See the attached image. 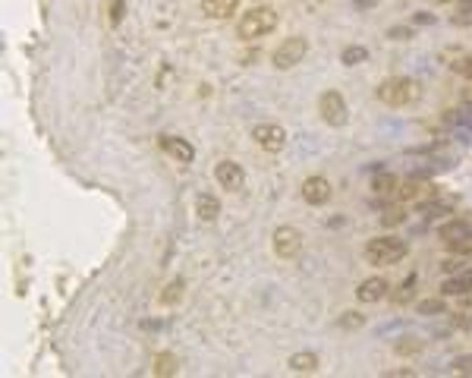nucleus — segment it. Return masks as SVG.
I'll return each instance as SVG.
<instances>
[{"instance_id":"obj_16","label":"nucleus","mask_w":472,"mask_h":378,"mask_svg":"<svg viewBox=\"0 0 472 378\" xmlns=\"http://www.w3.org/2000/svg\"><path fill=\"white\" fill-rule=\"evenodd\" d=\"M196 214H198V221H205V224L217 221V214H221V202H217V195H211V193L198 195V199H196Z\"/></svg>"},{"instance_id":"obj_9","label":"nucleus","mask_w":472,"mask_h":378,"mask_svg":"<svg viewBox=\"0 0 472 378\" xmlns=\"http://www.w3.org/2000/svg\"><path fill=\"white\" fill-rule=\"evenodd\" d=\"M334 195V186L328 177H321V174H315V177H309L306 183H302V199H306V205H328Z\"/></svg>"},{"instance_id":"obj_26","label":"nucleus","mask_w":472,"mask_h":378,"mask_svg":"<svg viewBox=\"0 0 472 378\" xmlns=\"http://www.w3.org/2000/svg\"><path fill=\"white\" fill-rule=\"evenodd\" d=\"M419 350H422V344L416 341V337H410V341H403V344H397V353H419Z\"/></svg>"},{"instance_id":"obj_19","label":"nucleus","mask_w":472,"mask_h":378,"mask_svg":"<svg viewBox=\"0 0 472 378\" xmlns=\"http://www.w3.org/2000/svg\"><path fill=\"white\" fill-rule=\"evenodd\" d=\"M368 60V51L362 48V44H350V48H344V54H340V63L344 67H359V63Z\"/></svg>"},{"instance_id":"obj_27","label":"nucleus","mask_w":472,"mask_h":378,"mask_svg":"<svg viewBox=\"0 0 472 378\" xmlns=\"http://www.w3.org/2000/svg\"><path fill=\"white\" fill-rule=\"evenodd\" d=\"M441 268L447 271V275H457V271H463V268H466V262H463V259H447V262H444Z\"/></svg>"},{"instance_id":"obj_23","label":"nucleus","mask_w":472,"mask_h":378,"mask_svg":"<svg viewBox=\"0 0 472 378\" xmlns=\"http://www.w3.org/2000/svg\"><path fill=\"white\" fill-rule=\"evenodd\" d=\"M337 325L344 331H356V328H362V325H365V315H362V312H344V315L337 318Z\"/></svg>"},{"instance_id":"obj_32","label":"nucleus","mask_w":472,"mask_h":378,"mask_svg":"<svg viewBox=\"0 0 472 378\" xmlns=\"http://www.w3.org/2000/svg\"><path fill=\"white\" fill-rule=\"evenodd\" d=\"M444 4H447V0H444Z\"/></svg>"},{"instance_id":"obj_31","label":"nucleus","mask_w":472,"mask_h":378,"mask_svg":"<svg viewBox=\"0 0 472 378\" xmlns=\"http://www.w3.org/2000/svg\"><path fill=\"white\" fill-rule=\"evenodd\" d=\"M457 13H472V0H457Z\"/></svg>"},{"instance_id":"obj_18","label":"nucleus","mask_w":472,"mask_h":378,"mask_svg":"<svg viewBox=\"0 0 472 378\" xmlns=\"http://www.w3.org/2000/svg\"><path fill=\"white\" fill-rule=\"evenodd\" d=\"M397 186H400V180L393 177V174H378V177L372 180L375 195H393V193H397Z\"/></svg>"},{"instance_id":"obj_5","label":"nucleus","mask_w":472,"mask_h":378,"mask_svg":"<svg viewBox=\"0 0 472 378\" xmlns=\"http://www.w3.org/2000/svg\"><path fill=\"white\" fill-rule=\"evenodd\" d=\"M318 114H321V120H325L328 126H346V120H350L346 101H344V95H340L337 89H328V92H321Z\"/></svg>"},{"instance_id":"obj_2","label":"nucleus","mask_w":472,"mask_h":378,"mask_svg":"<svg viewBox=\"0 0 472 378\" xmlns=\"http://www.w3.org/2000/svg\"><path fill=\"white\" fill-rule=\"evenodd\" d=\"M378 101L387 107H406V104L419 101V82L410 76H391L378 86Z\"/></svg>"},{"instance_id":"obj_13","label":"nucleus","mask_w":472,"mask_h":378,"mask_svg":"<svg viewBox=\"0 0 472 378\" xmlns=\"http://www.w3.org/2000/svg\"><path fill=\"white\" fill-rule=\"evenodd\" d=\"M318 356L312 353V350H299V353H293L287 360V369L290 372H296V375H312V372H318Z\"/></svg>"},{"instance_id":"obj_7","label":"nucleus","mask_w":472,"mask_h":378,"mask_svg":"<svg viewBox=\"0 0 472 378\" xmlns=\"http://www.w3.org/2000/svg\"><path fill=\"white\" fill-rule=\"evenodd\" d=\"M252 139H255V145L262 148V152L277 155V152H283V145H287V129H283L281 123H255Z\"/></svg>"},{"instance_id":"obj_3","label":"nucleus","mask_w":472,"mask_h":378,"mask_svg":"<svg viewBox=\"0 0 472 378\" xmlns=\"http://www.w3.org/2000/svg\"><path fill=\"white\" fill-rule=\"evenodd\" d=\"M410 243L400 237H375L365 243V259L368 265H397L400 259H406Z\"/></svg>"},{"instance_id":"obj_20","label":"nucleus","mask_w":472,"mask_h":378,"mask_svg":"<svg viewBox=\"0 0 472 378\" xmlns=\"http://www.w3.org/2000/svg\"><path fill=\"white\" fill-rule=\"evenodd\" d=\"M183 278H177V281H170V284H167L164 287V293H161V303H164V306H177L180 303V299H183Z\"/></svg>"},{"instance_id":"obj_12","label":"nucleus","mask_w":472,"mask_h":378,"mask_svg":"<svg viewBox=\"0 0 472 378\" xmlns=\"http://www.w3.org/2000/svg\"><path fill=\"white\" fill-rule=\"evenodd\" d=\"M441 293L444 296H469L472 293V271H457V275H450L447 281L441 284Z\"/></svg>"},{"instance_id":"obj_11","label":"nucleus","mask_w":472,"mask_h":378,"mask_svg":"<svg viewBox=\"0 0 472 378\" xmlns=\"http://www.w3.org/2000/svg\"><path fill=\"white\" fill-rule=\"evenodd\" d=\"M387 290H391V284L384 278H368V281H362L356 287V299L359 303H381L387 296Z\"/></svg>"},{"instance_id":"obj_14","label":"nucleus","mask_w":472,"mask_h":378,"mask_svg":"<svg viewBox=\"0 0 472 378\" xmlns=\"http://www.w3.org/2000/svg\"><path fill=\"white\" fill-rule=\"evenodd\" d=\"M239 10V0H202V13L208 19H230Z\"/></svg>"},{"instance_id":"obj_1","label":"nucleus","mask_w":472,"mask_h":378,"mask_svg":"<svg viewBox=\"0 0 472 378\" xmlns=\"http://www.w3.org/2000/svg\"><path fill=\"white\" fill-rule=\"evenodd\" d=\"M277 22H281V16L274 13V6H252V10H245L243 16H239L236 22V35L243 38V41H255V38H264L271 35V32L277 29Z\"/></svg>"},{"instance_id":"obj_24","label":"nucleus","mask_w":472,"mask_h":378,"mask_svg":"<svg viewBox=\"0 0 472 378\" xmlns=\"http://www.w3.org/2000/svg\"><path fill=\"white\" fill-rule=\"evenodd\" d=\"M450 70L454 73H463V76H472V57H460V60L450 63Z\"/></svg>"},{"instance_id":"obj_28","label":"nucleus","mask_w":472,"mask_h":378,"mask_svg":"<svg viewBox=\"0 0 472 378\" xmlns=\"http://www.w3.org/2000/svg\"><path fill=\"white\" fill-rule=\"evenodd\" d=\"M454 366H457V372H463V375H472V356H460V360H457Z\"/></svg>"},{"instance_id":"obj_8","label":"nucleus","mask_w":472,"mask_h":378,"mask_svg":"<svg viewBox=\"0 0 472 378\" xmlns=\"http://www.w3.org/2000/svg\"><path fill=\"white\" fill-rule=\"evenodd\" d=\"M215 180L221 189H230V193H239V189L245 186V171L236 164V161L224 158L215 164Z\"/></svg>"},{"instance_id":"obj_21","label":"nucleus","mask_w":472,"mask_h":378,"mask_svg":"<svg viewBox=\"0 0 472 378\" xmlns=\"http://www.w3.org/2000/svg\"><path fill=\"white\" fill-rule=\"evenodd\" d=\"M406 221V208L403 205H393V208H387L384 214H381V224L384 227H397V224H403Z\"/></svg>"},{"instance_id":"obj_10","label":"nucleus","mask_w":472,"mask_h":378,"mask_svg":"<svg viewBox=\"0 0 472 378\" xmlns=\"http://www.w3.org/2000/svg\"><path fill=\"white\" fill-rule=\"evenodd\" d=\"M161 148H164V152L170 155L173 161H180V164H192V158H196V148H192L186 139H180V136H170V133L161 136Z\"/></svg>"},{"instance_id":"obj_29","label":"nucleus","mask_w":472,"mask_h":378,"mask_svg":"<svg viewBox=\"0 0 472 378\" xmlns=\"http://www.w3.org/2000/svg\"><path fill=\"white\" fill-rule=\"evenodd\" d=\"M412 22L429 25V22H435V13H416V16H412Z\"/></svg>"},{"instance_id":"obj_17","label":"nucleus","mask_w":472,"mask_h":378,"mask_svg":"<svg viewBox=\"0 0 472 378\" xmlns=\"http://www.w3.org/2000/svg\"><path fill=\"white\" fill-rule=\"evenodd\" d=\"M151 372H154V375H177V372H180L177 356H173V353H158V356L151 360Z\"/></svg>"},{"instance_id":"obj_4","label":"nucleus","mask_w":472,"mask_h":378,"mask_svg":"<svg viewBox=\"0 0 472 378\" xmlns=\"http://www.w3.org/2000/svg\"><path fill=\"white\" fill-rule=\"evenodd\" d=\"M306 54H309V38L290 35V38H283L281 48L274 51V67L277 70H293L306 60Z\"/></svg>"},{"instance_id":"obj_25","label":"nucleus","mask_w":472,"mask_h":378,"mask_svg":"<svg viewBox=\"0 0 472 378\" xmlns=\"http://www.w3.org/2000/svg\"><path fill=\"white\" fill-rule=\"evenodd\" d=\"M419 193H422V183L410 180V183H403V189H400V199H416Z\"/></svg>"},{"instance_id":"obj_15","label":"nucleus","mask_w":472,"mask_h":378,"mask_svg":"<svg viewBox=\"0 0 472 378\" xmlns=\"http://www.w3.org/2000/svg\"><path fill=\"white\" fill-rule=\"evenodd\" d=\"M450 211H454V199H447V195H431V202H425V205H422V218L425 221L447 218Z\"/></svg>"},{"instance_id":"obj_22","label":"nucleus","mask_w":472,"mask_h":378,"mask_svg":"<svg viewBox=\"0 0 472 378\" xmlns=\"http://www.w3.org/2000/svg\"><path fill=\"white\" fill-rule=\"evenodd\" d=\"M444 309H447L444 299H422V303L416 306L419 315H444Z\"/></svg>"},{"instance_id":"obj_30","label":"nucleus","mask_w":472,"mask_h":378,"mask_svg":"<svg viewBox=\"0 0 472 378\" xmlns=\"http://www.w3.org/2000/svg\"><path fill=\"white\" fill-rule=\"evenodd\" d=\"M391 38H412V29H391Z\"/></svg>"},{"instance_id":"obj_6","label":"nucleus","mask_w":472,"mask_h":378,"mask_svg":"<svg viewBox=\"0 0 472 378\" xmlns=\"http://www.w3.org/2000/svg\"><path fill=\"white\" fill-rule=\"evenodd\" d=\"M271 246H274V256L283 259V262H293V259H299L302 252V233L296 230V227L283 224L274 230V237H271Z\"/></svg>"}]
</instances>
